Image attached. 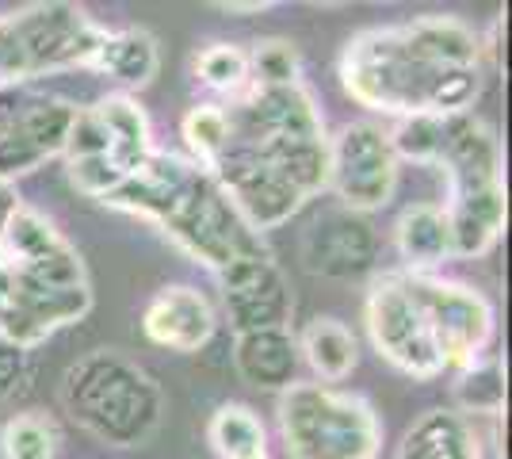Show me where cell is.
Instances as JSON below:
<instances>
[{"mask_svg": "<svg viewBox=\"0 0 512 459\" xmlns=\"http://www.w3.org/2000/svg\"><path fill=\"white\" fill-rule=\"evenodd\" d=\"M107 39L73 4H31L0 16V96L23 81L69 66H92Z\"/></svg>", "mask_w": 512, "mask_h": 459, "instance_id": "cell-4", "label": "cell"}, {"mask_svg": "<svg viewBox=\"0 0 512 459\" xmlns=\"http://www.w3.org/2000/svg\"><path fill=\"white\" fill-rule=\"evenodd\" d=\"M299 356L325 383H341L356 368V337L337 318H314L299 341Z\"/></svg>", "mask_w": 512, "mask_h": 459, "instance_id": "cell-20", "label": "cell"}, {"mask_svg": "<svg viewBox=\"0 0 512 459\" xmlns=\"http://www.w3.org/2000/svg\"><path fill=\"white\" fill-rule=\"evenodd\" d=\"M214 326L211 299L188 284L157 291L142 310V333L169 352H199L214 337Z\"/></svg>", "mask_w": 512, "mask_h": 459, "instance_id": "cell-11", "label": "cell"}, {"mask_svg": "<svg viewBox=\"0 0 512 459\" xmlns=\"http://www.w3.org/2000/svg\"><path fill=\"white\" fill-rule=\"evenodd\" d=\"M157 62H161V58H157L153 35L130 27V31H119V35H107L104 43H100V50H96L92 69L115 77L119 85L142 88L157 77Z\"/></svg>", "mask_w": 512, "mask_h": 459, "instance_id": "cell-19", "label": "cell"}, {"mask_svg": "<svg viewBox=\"0 0 512 459\" xmlns=\"http://www.w3.org/2000/svg\"><path fill=\"white\" fill-rule=\"evenodd\" d=\"M222 12H268L272 8V0H245V4H237V0H230V4H218Z\"/></svg>", "mask_w": 512, "mask_h": 459, "instance_id": "cell-33", "label": "cell"}, {"mask_svg": "<svg viewBox=\"0 0 512 459\" xmlns=\"http://www.w3.org/2000/svg\"><path fill=\"white\" fill-rule=\"evenodd\" d=\"M23 383H27V352L16 349V345H8V341L0 337V402L12 398Z\"/></svg>", "mask_w": 512, "mask_h": 459, "instance_id": "cell-31", "label": "cell"}, {"mask_svg": "<svg viewBox=\"0 0 512 459\" xmlns=\"http://www.w3.org/2000/svg\"><path fill=\"white\" fill-rule=\"evenodd\" d=\"M444 211H448L455 257H482L505 230V184L451 192V203Z\"/></svg>", "mask_w": 512, "mask_h": 459, "instance_id": "cell-15", "label": "cell"}, {"mask_svg": "<svg viewBox=\"0 0 512 459\" xmlns=\"http://www.w3.org/2000/svg\"><path fill=\"white\" fill-rule=\"evenodd\" d=\"M436 165H444L451 180V192H470V188H486L501 184V146L497 134L474 119V115H448L444 127V150L436 157Z\"/></svg>", "mask_w": 512, "mask_h": 459, "instance_id": "cell-12", "label": "cell"}, {"mask_svg": "<svg viewBox=\"0 0 512 459\" xmlns=\"http://www.w3.org/2000/svg\"><path fill=\"white\" fill-rule=\"evenodd\" d=\"M394 459H482V437L459 410H428L402 437Z\"/></svg>", "mask_w": 512, "mask_h": 459, "instance_id": "cell-16", "label": "cell"}, {"mask_svg": "<svg viewBox=\"0 0 512 459\" xmlns=\"http://www.w3.org/2000/svg\"><path fill=\"white\" fill-rule=\"evenodd\" d=\"M69 417L111 448H138L165 417V394L146 368L119 352H88L62 379Z\"/></svg>", "mask_w": 512, "mask_h": 459, "instance_id": "cell-2", "label": "cell"}, {"mask_svg": "<svg viewBox=\"0 0 512 459\" xmlns=\"http://www.w3.org/2000/svg\"><path fill=\"white\" fill-rule=\"evenodd\" d=\"M398 35L409 58L428 69H467L478 66L482 58L478 35L455 16H421L413 23H402Z\"/></svg>", "mask_w": 512, "mask_h": 459, "instance_id": "cell-14", "label": "cell"}, {"mask_svg": "<svg viewBox=\"0 0 512 459\" xmlns=\"http://www.w3.org/2000/svg\"><path fill=\"white\" fill-rule=\"evenodd\" d=\"M279 433L291 459H379V417L360 394L295 383L279 398Z\"/></svg>", "mask_w": 512, "mask_h": 459, "instance_id": "cell-3", "label": "cell"}, {"mask_svg": "<svg viewBox=\"0 0 512 459\" xmlns=\"http://www.w3.org/2000/svg\"><path fill=\"white\" fill-rule=\"evenodd\" d=\"M379 261V238L371 222L352 211L321 215L302 238V264L321 280H360Z\"/></svg>", "mask_w": 512, "mask_h": 459, "instance_id": "cell-10", "label": "cell"}, {"mask_svg": "<svg viewBox=\"0 0 512 459\" xmlns=\"http://www.w3.org/2000/svg\"><path fill=\"white\" fill-rule=\"evenodd\" d=\"M211 444L222 459H268L264 425L249 406H222L211 417Z\"/></svg>", "mask_w": 512, "mask_h": 459, "instance_id": "cell-21", "label": "cell"}, {"mask_svg": "<svg viewBox=\"0 0 512 459\" xmlns=\"http://www.w3.org/2000/svg\"><path fill=\"white\" fill-rule=\"evenodd\" d=\"M96 115L107 131V157L123 169V173H138L142 161L153 153L150 146V123L146 111L138 108L127 96H107L96 104Z\"/></svg>", "mask_w": 512, "mask_h": 459, "instance_id": "cell-17", "label": "cell"}, {"mask_svg": "<svg viewBox=\"0 0 512 459\" xmlns=\"http://www.w3.org/2000/svg\"><path fill=\"white\" fill-rule=\"evenodd\" d=\"M69 180H73L77 192H85V196H92V199H107L123 180H127V173H123L107 153H100V157L69 161Z\"/></svg>", "mask_w": 512, "mask_h": 459, "instance_id": "cell-29", "label": "cell"}, {"mask_svg": "<svg viewBox=\"0 0 512 459\" xmlns=\"http://www.w3.org/2000/svg\"><path fill=\"white\" fill-rule=\"evenodd\" d=\"M54 245H62V234L54 230V222L43 219L39 211L20 207L12 215V222L4 226V234H0V257L8 264H27L50 253Z\"/></svg>", "mask_w": 512, "mask_h": 459, "instance_id": "cell-22", "label": "cell"}, {"mask_svg": "<svg viewBox=\"0 0 512 459\" xmlns=\"http://www.w3.org/2000/svg\"><path fill=\"white\" fill-rule=\"evenodd\" d=\"M367 333L371 345L379 349L383 360H390L398 372L413 379H432L444 372L440 349L432 341L421 306L409 291L406 276H383L367 291Z\"/></svg>", "mask_w": 512, "mask_h": 459, "instance_id": "cell-7", "label": "cell"}, {"mask_svg": "<svg viewBox=\"0 0 512 459\" xmlns=\"http://www.w3.org/2000/svg\"><path fill=\"white\" fill-rule=\"evenodd\" d=\"M398 253L406 257L413 268H436L448 257H455L451 249V226H448V211L436 207V203H417L409 207L406 215L398 219Z\"/></svg>", "mask_w": 512, "mask_h": 459, "instance_id": "cell-18", "label": "cell"}, {"mask_svg": "<svg viewBox=\"0 0 512 459\" xmlns=\"http://www.w3.org/2000/svg\"><path fill=\"white\" fill-rule=\"evenodd\" d=\"M329 184L352 215L386 207L398 188V157L390 134L375 123H348L329 142Z\"/></svg>", "mask_w": 512, "mask_h": 459, "instance_id": "cell-8", "label": "cell"}, {"mask_svg": "<svg viewBox=\"0 0 512 459\" xmlns=\"http://www.w3.org/2000/svg\"><path fill=\"white\" fill-rule=\"evenodd\" d=\"M195 73L203 85L218 88V92H234L249 81V54L234 43H214L195 58Z\"/></svg>", "mask_w": 512, "mask_h": 459, "instance_id": "cell-28", "label": "cell"}, {"mask_svg": "<svg viewBox=\"0 0 512 459\" xmlns=\"http://www.w3.org/2000/svg\"><path fill=\"white\" fill-rule=\"evenodd\" d=\"M413 299L425 314L444 368H470L486 360L493 341V306L474 287L436 276H406Z\"/></svg>", "mask_w": 512, "mask_h": 459, "instance_id": "cell-6", "label": "cell"}, {"mask_svg": "<svg viewBox=\"0 0 512 459\" xmlns=\"http://www.w3.org/2000/svg\"><path fill=\"white\" fill-rule=\"evenodd\" d=\"M107 207L157 222L180 249H188L207 268H226L241 257H268V245L249 222L237 215L226 192L203 165L153 150L138 173H130Z\"/></svg>", "mask_w": 512, "mask_h": 459, "instance_id": "cell-1", "label": "cell"}, {"mask_svg": "<svg viewBox=\"0 0 512 459\" xmlns=\"http://www.w3.org/2000/svg\"><path fill=\"white\" fill-rule=\"evenodd\" d=\"M299 341L291 329H253L237 333L234 341V368L237 375L260 387V391H287L299 383Z\"/></svg>", "mask_w": 512, "mask_h": 459, "instance_id": "cell-13", "label": "cell"}, {"mask_svg": "<svg viewBox=\"0 0 512 459\" xmlns=\"http://www.w3.org/2000/svg\"><path fill=\"white\" fill-rule=\"evenodd\" d=\"M444 69L413 62L402 46L398 27H379L356 35L341 58L344 92L371 111L417 115L428 111V92Z\"/></svg>", "mask_w": 512, "mask_h": 459, "instance_id": "cell-5", "label": "cell"}, {"mask_svg": "<svg viewBox=\"0 0 512 459\" xmlns=\"http://www.w3.org/2000/svg\"><path fill=\"white\" fill-rule=\"evenodd\" d=\"M0 452L4 459H54L58 452V429L43 414H20L0 429Z\"/></svg>", "mask_w": 512, "mask_h": 459, "instance_id": "cell-25", "label": "cell"}, {"mask_svg": "<svg viewBox=\"0 0 512 459\" xmlns=\"http://www.w3.org/2000/svg\"><path fill=\"white\" fill-rule=\"evenodd\" d=\"M455 398H459V414H501L505 406V372H501V360L497 356H486L478 364H470L459 372V387H455Z\"/></svg>", "mask_w": 512, "mask_h": 459, "instance_id": "cell-23", "label": "cell"}, {"mask_svg": "<svg viewBox=\"0 0 512 459\" xmlns=\"http://www.w3.org/2000/svg\"><path fill=\"white\" fill-rule=\"evenodd\" d=\"M444 127H448V115H428V111L402 115V123L390 134L394 157H398V161L406 157V161L436 165V157L444 150Z\"/></svg>", "mask_w": 512, "mask_h": 459, "instance_id": "cell-24", "label": "cell"}, {"mask_svg": "<svg viewBox=\"0 0 512 459\" xmlns=\"http://www.w3.org/2000/svg\"><path fill=\"white\" fill-rule=\"evenodd\" d=\"M20 211V199H16V188L8 184V180H0V234H4V226L12 222V215Z\"/></svg>", "mask_w": 512, "mask_h": 459, "instance_id": "cell-32", "label": "cell"}, {"mask_svg": "<svg viewBox=\"0 0 512 459\" xmlns=\"http://www.w3.org/2000/svg\"><path fill=\"white\" fill-rule=\"evenodd\" d=\"M218 284H222V303L234 322L237 333H253V329H287L291 322V287L283 280L279 264L268 257H241V261L218 268Z\"/></svg>", "mask_w": 512, "mask_h": 459, "instance_id": "cell-9", "label": "cell"}, {"mask_svg": "<svg viewBox=\"0 0 512 459\" xmlns=\"http://www.w3.org/2000/svg\"><path fill=\"white\" fill-rule=\"evenodd\" d=\"M249 81L256 88H295L299 85V54L283 39H268L249 50Z\"/></svg>", "mask_w": 512, "mask_h": 459, "instance_id": "cell-27", "label": "cell"}, {"mask_svg": "<svg viewBox=\"0 0 512 459\" xmlns=\"http://www.w3.org/2000/svg\"><path fill=\"white\" fill-rule=\"evenodd\" d=\"M62 153H69V161L107 153V131H104V123H100V115H96V108H85L73 115V127H69V138H65Z\"/></svg>", "mask_w": 512, "mask_h": 459, "instance_id": "cell-30", "label": "cell"}, {"mask_svg": "<svg viewBox=\"0 0 512 459\" xmlns=\"http://www.w3.org/2000/svg\"><path fill=\"white\" fill-rule=\"evenodd\" d=\"M184 138H188L192 153L199 157V165L211 169L214 161H218V153L226 150V142H230L226 108H218V104H199V108H192L184 115Z\"/></svg>", "mask_w": 512, "mask_h": 459, "instance_id": "cell-26", "label": "cell"}]
</instances>
